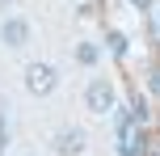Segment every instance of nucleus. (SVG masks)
<instances>
[{"mask_svg":"<svg viewBox=\"0 0 160 156\" xmlns=\"http://www.w3.org/2000/svg\"><path fill=\"white\" fill-rule=\"evenodd\" d=\"M72 55H76L80 68H97V63H101V47H97V42H76Z\"/></svg>","mask_w":160,"mask_h":156,"instance_id":"obj_5","label":"nucleus"},{"mask_svg":"<svg viewBox=\"0 0 160 156\" xmlns=\"http://www.w3.org/2000/svg\"><path fill=\"white\" fill-rule=\"evenodd\" d=\"M51 148H55V156H84L88 131H84V127H59L55 139H51Z\"/></svg>","mask_w":160,"mask_h":156,"instance_id":"obj_3","label":"nucleus"},{"mask_svg":"<svg viewBox=\"0 0 160 156\" xmlns=\"http://www.w3.org/2000/svg\"><path fill=\"white\" fill-rule=\"evenodd\" d=\"M105 42H110V51H114L118 59H127V38H122L118 30H110V34H105Z\"/></svg>","mask_w":160,"mask_h":156,"instance_id":"obj_6","label":"nucleus"},{"mask_svg":"<svg viewBox=\"0 0 160 156\" xmlns=\"http://www.w3.org/2000/svg\"><path fill=\"white\" fill-rule=\"evenodd\" d=\"M4 139L8 135H4V110H0V152H4Z\"/></svg>","mask_w":160,"mask_h":156,"instance_id":"obj_7","label":"nucleus"},{"mask_svg":"<svg viewBox=\"0 0 160 156\" xmlns=\"http://www.w3.org/2000/svg\"><path fill=\"white\" fill-rule=\"evenodd\" d=\"M131 4H135V8H148V4H152V0H131Z\"/></svg>","mask_w":160,"mask_h":156,"instance_id":"obj_8","label":"nucleus"},{"mask_svg":"<svg viewBox=\"0 0 160 156\" xmlns=\"http://www.w3.org/2000/svg\"><path fill=\"white\" fill-rule=\"evenodd\" d=\"M55 89H59V68L47 63V59H34L25 68V93L30 97H51Z\"/></svg>","mask_w":160,"mask_h":156,"instance_id":"obj_1","label":"nucleus"},{"mask_svg":"<svg viewBox=\"0 0 160 156\" xmlns=\"http://www.w3.org/2000/svg\"><path fill=\"white\" fill-rule=\"evenodd\" d=\"M152 30H156V34H160V13H156V17H152Z\"/></svg>","mask_w":160,"mask_h":156,"instance_id":"obj_9","label":"nucleus"},{"mask_svg":"<svg viewBox=\"0 0 160 156\" xmlns=\"http://www.w3.org/2000/svg\"><path fill=\"white\" fill-rule=\"evenodd\" d=\"M114 106H118V89H114V80H88L84 84V110L88 114H114Z\"/></svg>","mask_w":160,"mask_h":156,"instance_id":"obj_2","label":"nucleus"},{"mask_svg":"<svg viewBox=\"0 0 160 156\" xmlns=\"http://www.w3.org/2000/svg\"><path fill=\"white\" fill-rule=\"evenodd\" d=\"M0 42H4L8 51H21L25 42H30V21H25V17H4V21H0Z\"/></svg>","mask_w":160,"mask_h":156,"instance_id":"obj_4","label":"nucleus"}]
</instances>
